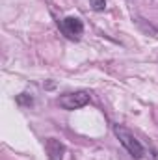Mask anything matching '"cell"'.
<instances>
[{
    "mask_svg": "<svg viewBox=\"0 0 158 160\" xmlns=\"http://www.w3.org/2000/svg\"><path fill=\"white\" fill-rule=\"evenodd\" d=\"M58 26L63 32V36H67L71 41H78L80 36L84 34V22L78 17H65V19L58 21Z\"/></svg>",
    "mask_w": 158,
    "mask_h": 160,
    "instance_id": "3",
    "label": "cell"
},
{
    "mask_svg": "<svg viewBox=\"0 0 158 160\" xmlns=\"http://www.w3.org/2000/svg\"><path fill=\"white\" fill-rule=\"evenodd\" d=\"M89 93L87 91H73V93H65V95H62L60 99H58V104L63 108V110H78L82 106H86L87 102H89Z\"/></svg>",
    "mask_w": 158,
    "mask_h": 160,
    "instance_id": "2",
    "label": "cell"
},
{
    "mask_svg": "<svg viewBox=\"0 0 158 160\" xmlns=\"http://www.w3.org/2000/svg\"><path fill=\"white\" fill-rule=\"evenodd\" d=\"M114 134L117 136L119 143L126 149V153H128L134 160H140L145 155V149H143V145L140 143V140H138L128 128H125L123 125H114Z\"/></svg>",
    "mask_w": 158,
    "mask_h": 160,
    "instance_id": "1",
    "label": "cell"
},
{
    "mask_svg": "<svg viewBox=\"0 0 158 160\" xmlns=\"http://www.w3.org/2000/svg\"><path fill=\"white\" fill-rule=\"evenodd\" d=\"M89 6L93 11H104L106 8V0H89Z\"/></svg>",
    "mask_w": 158,
    "mask_h": 160,
    "instance_id": "6",
    "label": "cell"
},
{
    "mask_svg": "<svg viewBox=\"0 0 158 160\" xmlns=\"http://www.w3.org/2000/svg\"><path fill=\"white\" fill-rule=\"evenodd\" d=\"M34 102V99L28 95V93H21V95H17V104H21V106H30Z\"/></svg>",
    "mask_w": 158,
    "mask_h": 160,
    "instance_id": "5",
    "label": "cell"
},
{
    "mask_svg": "<svg viewBox=\"0 0 158 160\" xmlns=\"http://www.w3.org/2000/svg\"><path fill=\"white\" fill-rule=\"evenodd\" d=\"M45 151H47L50 160H62L65 155V145L56 138H47L45 140Z\"/></svg>",
    "mask_w": 158,
    "mask_h": 160,
    "instance_id": "4",
    "label": "cell"
}]
</instances>
